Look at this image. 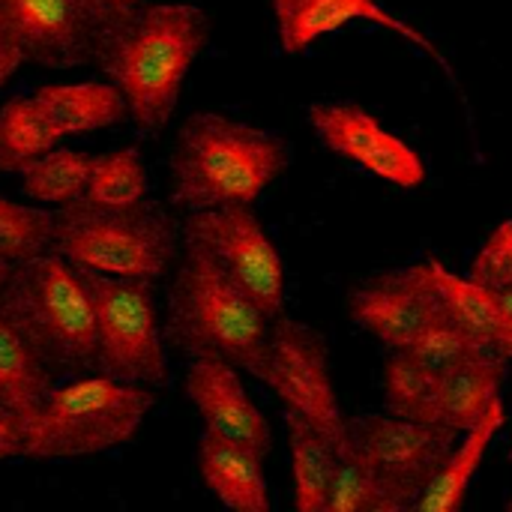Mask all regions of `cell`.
<instances>
[{
  "label": "cell",
  "instance_id": "1",
  "mask_svg": "<svg viewBox=\"0 0 512 512\" xmlns=\"http://www.w3.org/2000/svg\"><path fill=\"white\" fill-rule=\"evenodd\" d=\"M210 39V18L192 3H141L114 30L96 66L123 93L129 120L141 132H162L177 111L180 87Z\"/></svg>",
  "mask_w": 512,
  "mask_h": 512
},
{
  "label": "cell",
  "instance_id": "2",
  "mask_svg": "<svg viewBox=\"0 0 512 512\" xmlns=\"http://www.w3.org/2000/svg\"><path fill=\"white\" fill-rule=\"evenodd\" d=\"M288 144L252 123L198 111L171 153V204L189 213L252 204L288 168Z\"/></svg>",
  "mask_w": 512,
  "mask_h": 512
},
{
  "label": "cell",
  "instance_id": "3",
  "mask_svg": "<svg viewBox=\"0 0 512 512\" xmlns=\"http://www.w3.org/2000/svg\"><path fill=\"white\" fill-rule=\"evenodd\" d=\"M270 318L192 243L174 273L165 336L186 360H228L255 375Z\"/></svg>",
  "mask_w": 512,
  "mask_h": 512
},
{
  "label": "cell",
  "instance_id": "4",
  "mask_svg": "<svg viewBox=\"0 0 512 512\" xmlns=\"http://www.w3.org/2000/svg\"><path fill=\"white\" fill-rule=\"evenodd\" d=\"M0 312L54 375L93 369L96 333L90 294L81 270L63 255L48 249L12 264L0 291Z\"/></svg>",
  "mask_w": 512,
  "mask_h": 512
},
{
  "label": "cell",
  "instance_id": "5",
  "mask_svg": "<svg viewBox=\"0 0 512 512\" xmlns=\"http://www.w3.org/2000/svg\"><path fill=\"white\" fill-rule=\"evenodd\" d=\"M153 405L156 393L147 384L120 381L102 372L51 387V393L21 417V456L57 462L114 450L135 438Z\"/></svg>",
  "mask_w": 512,
  "mask_h": 512
},
{
  "label": "cell",
  "instance_id": "6",
  "mask_svg": "<svg viewBox=\"0 0 512 512\" xmlns=\"http://www.w3.org/2000/svg\"><path fill=\"white\" fill-rule=\"evenodd\" d=\"M51 252L78 270L156 282L177 252L174 222L150 204L102 207L84 195L57 207Z\"/></svg>",
  "mask_w": 512,
  "mask_h": 512
},
{
  "label": "cell",
  "instance_id": "7",
  "mask_svg": "<svg viewBox=\"0 0 512 512\" xmlns=\"http://www.w3.org/2000/svg\"><path fill=\"white\" fill-rule=\"evenodd\" d=\"M81 276L93 306V366L120 381L162 387L168 381V360L153 303V282L93 270H81Z\"/></svg>",
  "mask_w": 512,
  "mask_h": 512
},
{
  "label": "cell",
  "instance_id": "8",
  "mask_svg": "<svg viewBox=\"0 0 512 512\" xmlns=\"http://www.w3.org/2000/svg\"><path fill=\"white\" fill-rule=\"evenodd\" d=\"M255 378L267 384L291 414L321 429L339 447L345 444L348 417L342 414L330 375L327 342L318 330L288 315H276L270 321L267 348Z\"/></svg>",
  "mask_w": 512,
  "mask_h": 512
},
{
  "label": "cell",
  "instance_id": "9",
  "mask_svg": "<svg viewBox=\"0 0 512 512\" xmlns=\"http://www.w3.org/2000/svg\"><path fill=\"white\" fill-rule=\"evenodd\" d=\"M186 243L198 246L270 321L285 309V264L252 204L189 213Z\"/></svg>",
  "mask_w": 512,
  "mask_h": 512
},
{
  "label": "cell",
  "instance_id": "10",
  "mask_svg": "<svg viewBox=\"0 0 512 512\" xmlns=\"http://www.w3.org/2000/svg\"><path fill=\"white\" fill-rule=\"evenodd\" d=\"M456 438L459 435L444 426L387 414L348 420L342 447L357 453L387 483L402 510H414Z\"/></svg>",
  "mask_w": 512,
  "mask_h": 512
},
{
  "label": "cell",
  "instance_id": "11",
  "mask_svg": "<svg viewBox=\"0 0 512 512\" xmlns=\"http://www.w3.org/2000/svg\"><path fill=\"white\" fill-rule=\"evenodd\" d=\"M0 39L45 69L90 66L105 45L72 0H0Z\"/></svg>",
  "mask_w": 512,
  "mask_h": 512
},
{
  "label": "cell",
  "instance_id": "12",
  "mask_svg": "<svg viewBox=\"0 0 512 512\" xmlns=\"http://www.w3.org/2000/svg\"><path fill=\"white\" fill-rule=\"evenodd\" d=\"M309 123L324 147L360 165L372 177L399 189H417L426 183V162L420 159V153L357 102L312 105Z\"/></svg>",
  "mask_w": 512,
  "mask_h": 512
},
{
  "label": "cell",
  "instance_id": "13",
  "mask_svg": "<svg viewBox=\"0 0 512 512\" xmlns=\"http://www.w3.org/2000/svg\"><path fill=\"white\" fill-rule=\"evenodd\" d=\"M351 318L390 351L414 348L447 318L423 264L381 273L351 294Z\"/></svg>",
  "mask_w": 512,
  "mask_h": 512
},
{
  "label": "cell",
  "instance_id": "14",
  "mask_svg": "<svg viewBox=\"0 0 512 512\" xmlns=\"http://www.w3.org/2000/svg\"><path fill=\"white\" fill-rule=\"evenodd\" d=\"M273 18H276L279 45L285 54H300L309 45H315L321 36L336 33L351 21H372V24L402 36L405 42L417 45L420 51H426L438 66H444L453 75V66L447 63L441 48L423 30H417L405 18L384 9L378 0H273Z\"/></svg>",
  "mask_w": 512,
  "mask_h": 512
},
{
  "label": "cell",
  "instance_id": "15",
  "mask_svg": "<svg viewBox=\"0 0 512 512\" xmlns=\"http://www.w3.org/2000/svg\"><path fill=\"white\" fill-rule=\"evenodd\" d=\"M186 396L207 432L237 441L261 456L273 450L270 423L249 399L237 366L228 360H192L186 372Z\"/></svg>",
  "mask_w": 512,
  "mask_h": 512
},
{
  "label": "cell",
  "instance_id": "16",
  "mask_svg": "<svg viewBox=\"0 0 512 512\" xmlns=\"http://www.w3.org/2000/svg\"><path fill=\"white\" fill-rule=\"evenodd\" d=\"M198 471L204 486L225 507L240 512L270 510V489L261 453L204 429L198 444Z\"/></svg>",
  "mask_w": 512,
  "mask_h": 512
},
{
  "label": "cell",
  "instance_id": "17",
  "mask_svg": "<svg viewBox=\"0 0 512 512\" xmlns=\"http://www.w3.org/2000/svg\"><path fill=\"white\" fill-rule=\"evenodd\" d=\"M423 270H426L441 306L447 309V315L456 324H462L474 339H480L489 351L512 360V315L501 303V297L495 291L477 285L474 279L447 270L435 258L426 261Z\"/></svg>",
  "mask_w": 512,
  "mask_h": 512
},
{
  "label": "cell",
  "instance_id": "18",
  "mask_svg": "<svg viewBox=\"0 0 512 512\" xmlns=\"http://www.w3.org/2000/svg\"><path fill=\"white\" fill-rule=\"evenodd\" d=\"M54 141L90 135L129 117L123 93L111 81L45 84L33 93Z\"/></svg>",
  "mask_w": 512,
  "mask_h": 512
},
{
  "label": "cell",
  "instance_id": "19",
  "mask_svg": "<svg viewBox=\"0 0 512 512\" xmlns=\"http://www.w3.org/2000/svg\"><path fill=\"white\" fill-rule=\"evenodd\" d=\"M507 423V408L504 399H498L471 429H465L456 444L450 447L444 465L438 468V474L432 477V483L426 486V492L417 498L414 510L420 512H453L459 510L468 498V489L492 447V441L498 438V432Z\"/></svg>",
  "mask_w": 512,
  "mask_h": 512
},
{
  "label": "cell",
  "instance_id": "20",
  "mask_svg": "<svg viewBox=\"0 0 512 512\" xmlns=\"http://www.w3.org/2000/svg\"><path fill=\"white\" fill-rule=\"evenodd\" d=\"M507 378V357L495 351H480L444 372L438 426L462 435L471 429L498 399Z\"/></svg>",
  "mask_w": 512,
  "mask_h": 512
},
{
  "label": "cell",
  "instance_id": "21",
  "mask_svg": "<svg viewBox=\"0 0 512 512\" xmlns=\"http://www.w3.org/2000/svg\"><path fill=\"white\" fill-rule=\"evenodd\" d=\"M285 429L291 450L294 507L300 512H324L342 447L291 411L285 414Z\"/></svg>",
  "mask_w": 512,
  "mask_h": 512
},
{
  "label": "cell",
  "instance_id": "22",
  "mask_svg": "<svg viewBox=\"0 0 512 512\" xmlns=\"http://www.w3.org/2000/svg\"><path fill=\"white\" fill-rule=\"evenodd\" d=\"M54 387V372L36 357L12 321L0 312V408L27 417Z\"/></svg>",
  "mask_w": 512,
  "mask_h": 512
},
{
  "label": "cell",
  "instance_id": "23",
  "mask_svg": "<svg viewBox=\"0 0 512 512\" xmlns=\"http://www.w3.org/2000/svg\"><path fill=\"white\" fill-rule=\"evenodd\" d=\"M444 372L417 360L408 351H393L384 363V405L387 414L435 423L438 426V402H441Z\"/></svg>",
  "mask_w": 512,
  "mask_h": 512
},
{
  "label": "cell",
  "instance_id": "24",
  "mask_svg": "<svg viewBox=\"0 0 512 512\" xmlns=\"http://www.w3.org/2000/svg\"><path fill=\"white\" fill-rule=\"evenodd\" d=\"M90 168H93V156L69 147H51L21 171V189L33 201L63 207L87 192Z\"/></svg>",
  "mask_w": 512,
  "mask_h": 512
},
{
  "label": "cell",
  "instance_id": "25",
  "mask_svg": "<svg viewBox=\"0 0 512 512\" xmlns=\"http://www.w3.org/2000/svg\"><path fill=\"white\" fill-rule=\"evenodd\" d=\"M54 135L33 96H15L0 108V171L21 174L54 147Z\"/></svg>",
  "mask_w": 512,
  "mask_h": 512
},
{
  "label": "cell",
  "instance_id": "26",
  "mask_svg": "<svg viewBox=\"0 0 512 512\" xmlns=\"http://www.w3.org/2000/svg\"><path fill=\"white\" fill-rule=\"evenodd\" d=\"M324 512H402L387 483L351 450L342 447Z\"/></svg>",
  "mask_w": 512,
  "mask_h": 512
},
{
  "label": "cell",
  "instance_id": "27",
  "mask_svg": "<svg viewBox=\"0 0 512 512\" xmlns=\"http://www.w3.org/2000/svg\"><path fill=\"white\" fill-rule=\"evenodd\" d=\"M147 195V168L135 147L96 156L84 198L102 207H132Z\"/></svg>",
  "mask_w": 512,
  "mask_h": 512
},
{
  "label": "cell",
  "instance_id": "28",
  "mask_svg": "<svg viewBox=\"0 0 512 512\" xmlns=\"http://www.w3.org/2000/svg\"><path fill=\"white\" fill-rule=\"evenodd\" d=\"M54 213L15 204L0 195V258L9 264L27 261L51 249Z\"/></svg>",
  "mask_w": 512,
  "mask_h": 512
},
{
  "label": "cell",
  "instance_id": "29",
  "mask_svg": "<svg viewBox=\"0 0 512 512\" xmlns=\"http://www.w3.org/2000/svg\"><path fill=\"white\" fill-rule=\"evenodd\" d=\"M480 351H489V348L480 339H474L462 324H456L450 315L441 324H435L414 348H408V354H414L417 360H423L441 372H447L450 366H456Z\"/></svg>",
  "mask_w": 512,
  "mask_h": 512
},
{
  "label": "cell",
  "instance_id": "30",
  "mask_svg": "<svg viewBox=\"0 0 512 512\" xmlns=\"http://www.w3.org/2000/svg\"><path fill=\"white\" fill-rule=\"evenodd\" d=\"M468 279L489 291L512 288V219H504L471 261Z\"/></svg>",
  "mask_w": 512,
  "mask_h": 512
},
{
  "label": "cell",
  "instance_id": "31",
  "mask_svg": "<svg viewBox=\"0 0 512 512\" xmlns=\"http://www.w3.org/2000/svg\"><path fill=\"white\" fill-rule=\"evenodd\" d=\"M72 3L102 33V39H108L114 30H120L141 9L144 0H72Z\"/></svg>",
  "mask_w": 512,
  "mask_h": 512
},
{
  "label": "cell",
  "instance_id": "32",
  "mask_svg": "<svg viewBox=\"0 0 512 512\" xmlns=\"http://www.w3.org/2000/svg\"><path fill=\"white\" fill-rule=\"evenodd\" d=\"M21 450H24L21 417L9 408H0V462L21 456Z\"/></svg>",
  "mask_w": 512,
  "mask_h": 512
},
{
  "label": "cell",
  "instance_id": "33",
  "mask_svg": "<svg viewBox=\"0 0 512 512\" xmlns=\"http://www.w3.org/2000/svg\"><path fill=\"white\" fill-rule=\"evenodd\" d=\"M24 60H21V54L9 45V42H3L0 39V87L18 72V66H21Z\"/></svg>",
  "mask_w": 512,
  "mask_h": 512
},
{
  "label": "cell",
  "instance_id": "34",
  "mask_svg": "<svg viewBox=\"0 0 512 512\" xmlns=\"http://www.w3.org/2000/svg\"><path fill=\"white\" fill-rule=\"evenodd\" d=\"M9 273H12V264H9L6 258H0V291H3V285H6V279H9Z\"/></svg>",
  "mask_w": 512,
  "mask_h": 512
},
{
  "label": "cell",
  "instance_id": "35",
  "mask_svg": "<svg viewBox=\"0 0 512 512\" xmlns=\"http://www.w3.org/2000/svg\"><path fill=\"white\" fill-rule=\"evenodd\" d=\"M507 510H510V512H512V498H510V504H507Z\"/></svg>",
  "mask_w": 512,
  "mask_h": 512
},
{
  "label": "cell",
  "instance_id": "36",
  "mask_svg": "<svg viewBox=\"0 0 512 512\" xmlns=\"http://www.w3.org/2000/svg\"><path fill=\"white\" fill-rule=\"evenodd\" d=\"M510 456H512V444H510Z\"/></svg>",
  "mask_w": 512,
  "mask_h": 512
}]
</instances>
